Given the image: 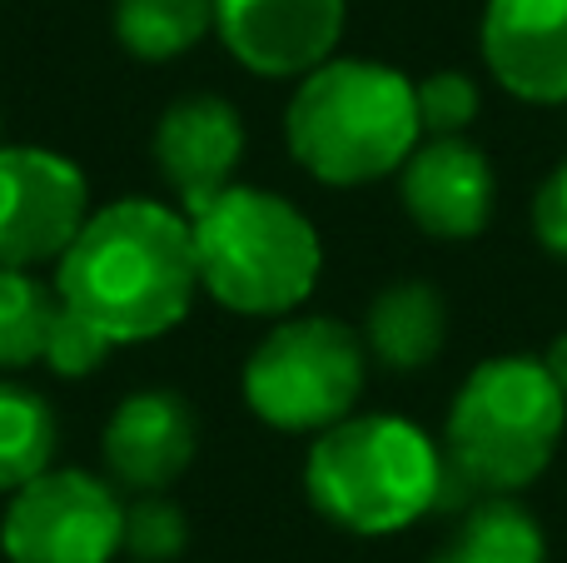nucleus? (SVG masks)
Listing matches in <instances>:
<instances>
[{
	"label": "nucleus",
	"mask_w": 567,
	"mask_h": 563,
	"mask_svg": "<svg viewBox=\"0 0 567 563\" xmlns=\"http://www.w3.org/2000/svg\"><path fill=\"white\" fill-rule=\"evenodd\" d=\"M533 229H538L548 255L567 259V160L543 180L538 199H533Z\"/></svg>",
	"instance_id": "nucleus-22"
},
{
	"label": "nucleus",
	"mask_w": 567,
	"mask_h": 563,
	"mask_svg": "<svg viewBox=\"0 0 567 563\" xmlns=\"http://www.w3.org/2000/svg\"><path fill=\"white\" fill-rule=\"evenodd\" d=\"M55 409L20 385H0V494H16L55 459Z\"/></svg>",
	"instance_id": "nucleus-17"
},
{
	"label": "nucleus",
	"mask_w": 567,
	"mask_h": 563,
	"mask_svg": "<svg viewBox=\"0 0 567 563\" xmlns=\"http://www.w3.org/2000/svg\"><path fill=\"white\" fill-rule=\"evenodd\" d=\"M413 100H419V125L429 135H463L478 115V85L458 70H439V75L419 80Z\"/></svg>",
	"instance_id": "nucleus-20"
},
{
	"label": "nucleus",
	"mask_w": 567,
	"mask_h": 563,
	"mask_svg": "<svg viewBox=\"0 0 567 563\" xmlns=\"http://www.w3.org/2000/svg\"><path fill=\"white\" fill-rule=\"evenodd\" d=\"M289 150L323 185H369L413 155L423 125L413 80L373 60H323L284 110Z\"/></svg>",
	"instance_id": "nucleus-2"
},
{
	"label": "nucleus",
	"mask_w": 567,
	"mask_h": 563,
	"mask_svg": "<svg viewBox=\"0 0 567 563\" xmlns=\"http://www.w3.org/2000/svg\"><path fill=\"white\" fill-rule=\"evenodd\" d=\"M85 219V175L65 155L0 145V269H35L60 259Z\"/></svg>",
	"instance_id": "nucleus-8"
},
{
	"label": "nucleus",
	"mask_w": 567,
	"mask_h": 563,
	"mask_svg": "<svg viewBox=\"0 0 567 563\" xmlns=\"http://www.w3.org/2000/svg\"><path fill=\"white\" fill-rule=\"evenodd\" d=\"M55 315V289L40 285L30 269H0V369H25L35 359H45Z\"/></svg>",
	"instance_id": "nucleus-18"
},
{
	"label": "nucleus",
	"mask_w": 567,
	"mask_h": 563,
	"mask_svg": "<svg viewBox=\"0 0 567 563\" xmlns=\"http://www.w3.org/2000/svg\"><path fill=\"white\" fill-rule=\"evenodd\" d=\"M185 544L189 524L169 499L140 494V504L125 509V554H135L140 563H169L185 554Z\"/></svg>",
	"instance_id": "nucleus-19"
},
{
	"label": "nucleus",
	"mask_w": 567,
	"mask_h": 563,
	"mask_svg": "<svg viewBox=\"0 0 567 563\" xmlns=\"http://www.w3.org/2000/svg\"><path fill=\"white\" fill-rule=\"evenodd\" d=\"M0 544L10 563H110L125 549V504L85 469H45L16 489Z\"/></svg>",
	"instance_id": "nucleus-7"
},
{
	"label": "nucleus",
	"mask_w": 567,
	"mask_h": 563,
	"mask_svg": "<svg viewBox=\"0 0 567 563\" xmlns=\"http://www.w3.org/2000/svg\"><path fill=\"white\" fill-rule=\"evenodd\" d=\"M215 30L255 75H309L343 35V0H215Z\"/></svg>",
	"instance_id": "nucleus-9"
},
{
	"label": "nucleus",
	"mask_w": 567,
	"mask_h": 563,
	"mask_svg": "<svg viewBox=\"0 0 567 563\" xmlns=\"http://www.w3.org/2000/svg\"><path fill=\"white\" fill-rule=\"evenodd\" d=\"M363 335H369V349L379 355V365L409 375V369H423L443 349L449 305H443V295L433 285H423V279H399V285H389L369 305Z\"/></svg>",
	"instance_id": "nucleus-14"
},
{
	"label": "nucleus",
	"mask_w": 567,
	"mask_h": 563,
	"mask_svg": "<svg viewBox=\"0 0 567 563\" xmlns=\"http://www.w3.org/2000/svg\"><path fill=\"white\" fill-rule=\"evenodd\" d=\"M239 155H245V120L219 95L175 100L155 125V165L189 215L235 185Z\"/></svg>",
	"instance_id": "nucleus-12"
},
{
	"label": "nucleus",
	"mask_w": 567,
	"mask_h": 563,
	"mask_svg": "<svg viewBox=\"0 0 567 563\" xmlns=\"http://www.w3.org/2000/svg\"><path fill=\"white\" fill-rule=\"evenodd\" d=\"M363 345L329 315L275 325L245 365V399L284 434H313L353 414L363 395Z\"/></svg>",
	"instance_id": "nucleus-6"
},
{
	"label": "nucleus",
	"mask_w": 567,
	"mask_h": 563,
	"mask_svg": "<svg viewBox=\"0 0 567 563\" xmlns=\"http://www.w3.org/2000/svg\"><path fill=\"white\" fill-rule=\"evenodd\" d=\"M55 265L60 305L85 315L115 345L175 329L199 289L189 219L140 195L95 209Z\"/></svg>",
	"instance_id": "nucleus-1"
},
{
	"label": "nucleus",
	"mask_w": 567,
	"mask_h": 563,
	"mask_svg": "<svg viewBox=\"0 0 567 563\" xmlns=\"http://www.w3.org/2000/svg\"><path fill=\"white\" fill-rule=\"evenodd\" d=\"M100 454L115 484L159 494L195 459V414L175 389H140L110 414Z\"/></svg>",
	"instance_id": "nucleus-13"
},
{
	"label": "nucleus",
	"mask_w": 567,
	"mask_h": 563,
	"mask_svg": "<svg viewBox=\"0 0 567 563\" xmlns=\"http://www.w3.org/2000/svg\"><path fill=\"white\" fill-rule=\"evenodd\" d=\"M115 349V339L105 329H95L85 315L60 305L55 325H50V339H45V365L65 379H80V375H95L100 359Z\"/></svg>",
	"instance_id": "nucleus-21"
},
{
	"label": "nucleus",
	"mask_w": 567,
	"mask_h": 563,
	"mask_svg": "<svg viewBox=\"0 0 567 563\" xmlns=\"http://www.w3.org/2000/svg\"><path fill=\"white\" fill-rule=\"evenodd\" d=\"M449 459L419 424L393 414H349L319 429L303 489L329 524L349 534H399L443 504Z\"/></svg>",
	"instance_id": "nucleus-3"
},
{
	"label": "nucleus",
	"mask_w": 567,
	"mask_h": 563,
	"mask_svg": "<svg viewBox=\"0 0 567 563\" xmlns=\"http://www.w3.org/2000/svg\"><path fill=\"white\" fill-rule=\"evenodd\" d=\"M215 30V0H115V35L135 60H175Z\"/></svg>",
	"instance_id": "nucleus-16"
},
{
	"label": "nucleus",
	"mask_w": 567,
	"mask_h": 563,
	"mask_svg": "<svg viewBox=\"0 0 567 563\" xmlns=\"http://www.w3.org/2000/svg\"><path fill=\"white\" fill-rule=\"evenodd\" d=\"M403 209L423 235L439 239H473L483 235L493 215V165L478 145L463 135H433L429 145H413L399 170Z\"/></svg>",
	"instance_id": "nucleus-11"
},
{
	"label": "nucleus",
	"mask_w": 567,
	"mask_h": 563,
	"mask_svg": "<svg viewBox=\"0 0 567 563\" xmlns=\"http://www.w3.org/2000/svg\"><path fill=\"white\" fill-rule=\"evenodd\" d=\"M478 45L508 95L567 105V0H488Z\"/></svg>",
	"instance_id": "nucleus-10"
},
{
	"label": "nucleus",
	"mask_w": 567,
	"mask_h": 563,
	"mask_svg": "<svg viewBox=\"0 0 567 563\" xmlns=\"http://www.w3.org/2000/svg\"><path fill=\"white\" fill-rule=\"evenodd\" d=\"M199 289L235 315H289L319 279V229L284 195L229 185L189 215Z\"/></svg>",
	"instance_id": "nucleus-4"
},
{
	"label": "nucleus",
	"mask_w": 567,
	"mask_h": 563,
	"mask_svg": "<svg viewBox=\"0 0 567 563\" xmlns=\"http://www.w3.org/2000/svg\"><path fill=\"white\" fill-rule=\"evenodd\" d=\"M543 369H548L553 385H558V389H563V399H567V335L553 339V349L543 355Z\"/></svg>",
	"instance_id": "nucleus-23"
},
{
	"label": "nucleus",
	"mask_w": 567,
	"mask_h": 563,
	"mask_svg": "<svg viewBox=\"0 0 567 563\" xmlns=\"http://www.w3.org/2000/svg\"><path fill=\"white\" fill-rule=\"evenodd\" d=\"M433 563H548V544L528 509H518L503 494H488L478 509H468L458 539Z\"/></svg>",
	"instance_id": "nucleus-15"
},
{
	"label": "nucleus",
	"mask_w": 567,
	"mask_h": 563,
	"mask_svg": "<svg viewBox=\"0 0 567 563\" xmlns=\"http://www.w3.org/2000/svg\"><path fill=\"white\" fill-rule=\"evenodd\" d=\"M563 424L567 399L543 369V359H483L463 379L449 409V474H443V484H463V494L528 489L558 454Z\"/></svg>",
	"instance_id": "nucleus-5"
}]
</instances>
